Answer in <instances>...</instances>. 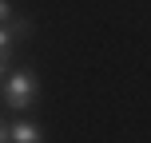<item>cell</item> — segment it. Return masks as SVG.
I'll return each instance as SVG.
<instances>
[{"instance_id":"obj_7","label":"cell","mask_w":151,"mask_h":143,"mask_svg":"<svg viewBox=\"0 0 151 143\" xmlns=\"http://www.w3.org/2000/svg\"><path fill=\"white\" fill-rule=\"evenodd\" d=\"M4 72H8V60H0V83H4V80H8V75H4Z\"/></svg>"},{"instance_id":"obj_1","label":"cell","mask_w":151,"mask_h":143,"mask_svg":"<svg viewBox=\"0 0 151 143\" xmlns=\"http://www.w3.org/2000/svg\"><path fill=\"white\" fill-rule=\"evenodd\" d=\"M0 91H4V103L12 107V111H28V107L36 103L40 83H36V75H32V68H16L4 83H0Z\"/></svg>"},{"instance_id":"obj_2","label":"cell","mask_w":151,"mask_h":143,"mask_svg":"<svg viewBox=\"0 0 151 143\" xmlns=\"http://www.w3.org/2000/svg\"><path fill=\"white\" fill-rule=\"evenodd\" d=\"M8 143H44V127L32 119H16L8 127Z\"/></svg>"},{"instance_id":"obj_4","label":"cell","mask_w":151,"mask_h":143,"mask_svg":"<svg viewBox=\"0 0 151 143\" xmlns=\"http://www.w3.org/2000/svg\"><path fill=\"white\" fill-rule=\"evenodd\" d=\"M8 28H12V36H16V40H28V36H32V20H24V16H16Z\"/></svg>"},{"instance_id":"obj_6","label":"cell","mask_w":151,"mask_h":143,"mask_svg":"<svg viewBox=\"0 0 151 143\" xmlns=\"http://www.w3.org/2000/svg\"><path fill=\"white\" fill-rule=\"evenodd\" d=\"M0 143H8V123L0 119Z\"/></svg>"},{"instance_id":"obj_5","label":"cell","mask_w":151,"mask_h":143,"mask_svg":"<svg viewBox=\"0 0 151 143\" xmlns=\"http://www.w3.org/2000/svg\"><path fill=\"white\" fill-rule=\"evenodd\" d=\"M12 20H16V8L8 0H0V24H12Z\"/></svg>"},{"instance_id":"obj_3","label":"cell","mask_w":151,"mask_h":143,"mask_svg":"<svg viewBox=\"0 0 151 143\" xmlns=\"http://www.w3.org/2000/svg\"><path fill=\"white\" fill-rule=\"evenodd\" d=\"M16 44H20V40L12 36V28H8V24H0V60H12Z\"/></svg>"}]
</instances>
